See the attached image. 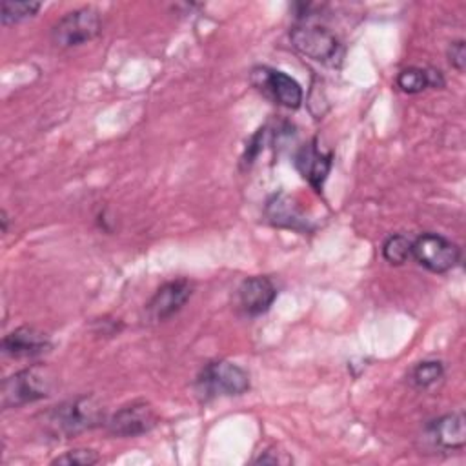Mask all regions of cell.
I'll use <instances>...</instances> for the list:
<instances>
[{
    "mask_svg": "<svg viewBox=\"0 0 466 466\" xmlns=\"http://www.w3.org/2000/svg\"><path fill=\"white\" fill-rule=\"evenodd\" d=\"M106 411L95 395H80L60 402L46 413V428L56 439H71L100 426Z\"/></svg>",
    "mask_w": 466,
    "mask_h": 466,
    "instance_id": "1",
    "label": "cell"
},
{
    "mask_svg": "<svg viewBox=\"0 0 466 466\" xmlns=\"http://www.w3.org/2000/svg\"><path fill=\"white\" fill-rule=\"evenodd\" d=\"M249 390V375L229 360L208 362L195 379V391L208 402L217 397H237Z\"/></svg>",
    "mask_w": 466,
    "mask_h": 466,
    "instance_id": "2",
    "label": "cell"
},
{
    "mask_svg": "<svg viewBox=\"0 0 466 466\" xmlns=\"http://www.w3.org/2000/svg\"><path fill=\"white\" fill-rule=\"evenodd\" d=\"M55 384V377L46 366L24 368L2 382V408H20L46 399Z\"/></svg>",
    "mask_w": 466,
    "mask_h": 466,
    "instance_id": "3",
    "label": "cell"
},
{
    "mask_svg": "<svg viewBox=\"0 0 466 466\" xmlns=\"http://www.w3.org/2000/svg\"><path fill=\"white\" fill-rule=\"evenodd\" d=\"M289 40L297 51L315 62L333 66L342 56V46L337 36L311 20H302L289 31Z\"/></svg>",
    "mask_w": 466,
    "mask_h": 466,
    "instance_id": "4",
    "label": "cell"
},
{
    "mask_svg": "<svg viewBox=\"0 0 466 466\" xmlns=\"http://www.w3.org/2000/svg\"><path fill=\"white\" fill-rule=\"evenodd\" d=\"M102 31V20L96 9L80 7L66 13L51 27V42L56 47L69 49L91 42Z\"/></svg>",
    "mask_w": 466,
    "mask_h": 466,
    "instance_id": "5",
    "label": "cell"
},
{
    "mask_svg": "<svg viewBox=\"0 0 466 466\" xmlns=\"http://www.w3.org/2000/svg\"><path fill=\"white\" fill-rule=\"evenodd\" d=\"M411 257L433 273H446L459 264L461 249L439 233H422L411 242Z\"/></svg>",
    "mask_w": 466,
    "mask_h": 466,
    "instance_id": "6",
    "label": "cell"
},
{
    "mask_svg": "<svg viewBox=\"0 0 466 466\" xmlns=\"http://www.w3.org/2000/svg\"><path fill=\"white\" fill-rule=\"evenodd\" d=\"M251 84L275 104L284 106L288 109H297L302 102V87L300 84L286 75L284 71L258 66L249 75Z\"/></svg>",
    "mask_w": 466,
    "mask_h": 466,
    "instance_id": "7",
    "label": "cell"
},
{
    "mask_svg": "<svg viewBox=\"0 0 466 466\" xmlns=\"http://www.w3.org/2000/svg\"><path fill=\"white\" fill-rule=\"evenodd\" d=\"M157 413L146 400H135L116 410L107 420V431L115 437H138L157 426Z\"/></svg>",
    "mask_w": 466,
    "mask_h": 466,
    "instance_id": "8",
    "label": "cell"
},
{
    "mask_svg": "<svg viewBox=\"0 0 466 466\" xmlns=\"http://www.w3.org/2000/svg\"><path fill=\"white\" fill-rule=\"evenodd\" d=\"M191 284L186 279H177L162 284L146 304V315L151 322H164L177 315L191 297Z\"/></svg>",
    "mask_w": 466,
    "mask_h": 466,
    "instance_id": "9",
    "label": "cell"
},
{
    "mask_svg": "<svg viewBox=\"0 0 466 466\" xmlns=\"http://www.w3.org/2000/svg\"><path fill=\"white\" fill-rule=\"evenodd\" d=\"M277 299V288L268 277H248L237 289V304L248 317H258L266 313Z\"/></svg>",
    "mask_w": 466,
    "mask_h": 466,
    "instance_id": "10",
    "label": "cell"
},
{
    "mask_svg": "<svg viewBox=\"0 0 466 466\" xmlns=\"http://www.w3.org/2000/svg\"><path fill=\"white\" fill-rule=\"evenodd\" d=\"M331 153H322L317 146V140H309L300 146L295 153V167L308 180L315 191H322V184L331 169Z\"/></svg>",
    "mask_w": 466,
    "mask_h": 466,
    "instance_id": "11",
    "label": "cell"
},
{
    "mask_svg": "<svg viewBox=\"0 0 466 466\" xmlns=\"http://www.w3.org/2000/svg\"><path fill=\"white\" fill-rule=\"evenodd\" d=\"M426 439L439 450H461L466 444V426L462 413H448L426 426Z\"/></svg>",
    "mask_w": 466,
    "mask_h": 466,
    "instance_id": "12",
    "label": "cell"
},
{
    "mask_svg": "<svg viewBox=\"0 0 466 466\" xmlns=\"http://www.w3.org/2000/svg\"><path fill=\"white\" fill-rule=\"evenodd\" d=\"M51 348V340L38 329L22 326L2 339V351L13 359L38 357Z\"/></svg>",
    "mask_w": 466,
    "mask_h": 466,
    "instance_id": "13",
    "label": "cell"
},
{
    "mask_svg": "<svg viewBox=\"0 0 466 466\" xmlns=\"http://www.w3.org/2000/svg\"><path fill=\"white\" fill-rule=\"evenodd\" d=\"M266 217L273 226L288 228L295 231H308L309 220L297 204V200L286 193H277L266 202Z\"/></svg>",
    "mask_w": 466,
    "mask_h": 466,
    "instance_id": "14",
    "label": "cell"
},
{
    "mask_svg": "<svg viewBox=\"0 0 466 466\" xmlns=\"http://www.w3.org/2000/svg\"><path fill=\"white\" fill-rule=\"evenodd\" d=\"M397 86L408 95H417L428 87H442L444 78H442L441 71H435V69L406 67L399 73Z\"/></svg>",
    "mask_w": 466,
    "mask_h": 466,
    "instance_id": "15",
    "label": "cell"
},
{
    "mask_svg": "<svg viewBox=\"0 0 466 466\" xmlns=\"http://www.w3.org/2000/svg\"><path fill=\"white\" fill-rule=\"evenodd\" d=\"M444 375V366L441 360H422L415 364L408 375V380L417 390H426L439 382Z\"/></svg>",
    "mask_w": 466,
    "mask_h": 466,
    "instance_id": "16",
    "label": "cell"
},
{
    "mask_svg": "<svg viewBox=\"0 0 466 466\" xmlns=\"http://www.w3.org/2000/svg\"><path fill=\"white\" fill-rule=\"evenodd\" d=\"M382 257L390 264H404L411 257V240L400 233L390 235L382 244Z\"/></svg>",
    "mask_w": 466,
    "mask_h": 466,
    "instance_id": "17",
    "label": "cell"
},
{
    "mask_svg": "<svg viewBox=\"0 0 466 466\" xmlns=\"http://www.w3.org/2000/svg\"><path fill=\"white\" fill-rule=\"evenodd\" d=\"M40 9L38 2H11L4 0L2 2V25H11L18 24L22 20H27L36 15Z\"/></svg>",
    "mask_w": 466,
    "mask_h": 466,
    "instance_id": "18",
    "label": "cell"
},
{
    "mask_svg": "<svg viewBox=\"0 0 466 466\" xmlns=\"http://www.w3.org/2000/svg\"><path fill=\"white\" fill-rule=\"evenodd\" d=\"M100 461L98 453L95 450L87 448H76L71 451H66L64 455L51 461V464H66V466H93Z\"/></svg>",
    "mask_w": 466,
    "mask_h": 466,
    "instance_id": "19",
    "label": "cell"
},
{
    "mask_svg": "<svg viewBox=\"0 0 466 466\" xmlns=\"http://www.w3.org/2000/svg\"><path fill=\"white\" fill-rule=\"evenodd\" d=\"M448 62L451 64V67H455L459 73L464 71V64H466V47H464V40H455L450 44L448 47Z\"/></svg>",
    "mask_w": 466,
    "mask_h": 466,
    "instance_id": "20",
    "label": "cell"
},
{
    "mask_svg": "<svg viewBox=\"0 0 466 466\" xmlns=\"http://www.w3.org/2000/svg\"><path fill=\"white\" fill-rule=\"evenodd\" d=\"M2 231L4 233L7 231V215H5V211H2Z\"/></svg>",
    "mask_w": 466,
    "mask_h": 466,
    "instance_id": "21",
    "label": "cell"
}]
</instances>
